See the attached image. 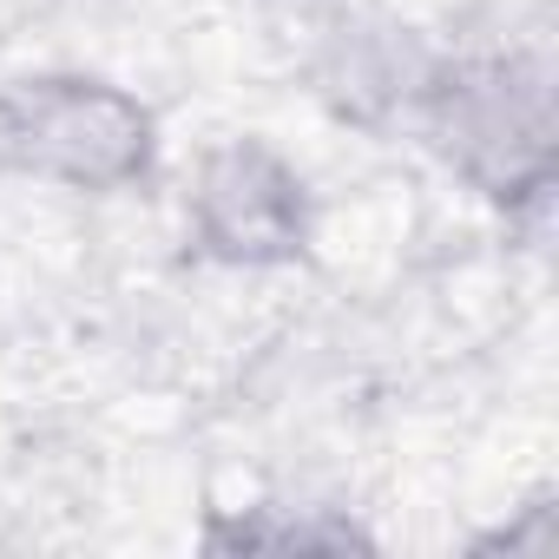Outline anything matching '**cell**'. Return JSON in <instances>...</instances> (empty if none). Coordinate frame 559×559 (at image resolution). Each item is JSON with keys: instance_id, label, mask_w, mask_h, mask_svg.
<instances>
[{"instance_id": "obj_4", "label": "cell", "mask_w": 559, "mask_h": 559, "mask_svg": "<svg viewBox=\"0 0 559 559\" xmlns=\"http://www.w3.org/2000/svg\"><path fill=\"white\" fill-rule=\"evenodd\" d=\"M204 546H217V552H263V546H276V552H343V546H369V533L356 520L323 513V507H304V513L243 507V513H217L204 526Z\"/></svg>"}, {"instance_id": "obj_1", "label": "cell", "mask_w": 559, "mask_h": 559, "mask_svg": "<svg viewBox=\"0 0 559 559\" xmlns=\"http://www.w3.org/2000/svg\"><path fill=\"white\" fill-rule=\"evenodd\" d=\"M421 145L507 217L546 211L559 165V99L552 60L533 47L428 53L408 112Z\"/></svg>"}, {"instance_id": "obj_3", "label": "cell", "mask_w": 559, "mask_h": 559, "mask_svg": "<svg viewBox=\"0 0 559 559\" xmlns=\"http://www.w3.org/2000/svg\"><path fill=\"white\" fill-rule=\"evenodd\" d=\"M185 243L217 270H290L317 243V191L304 165L257 132L198 152L185 185Z\"/></svg>"}, {"instance_id": "obj_2", "label": "cell", "mask_w": 559, "mask_h": 559, "mask_svg": "<svg viewBox=\"0 0 559 559\" xmlns=\"http://www.w3.org/2000/svg\"><path fill=\"white\" fill-rule=\"evenodd\" d=\"M158 171L152 106L80 67L21 73L0 86V178H34L80 198L139 191Z\"/></svg>"}]
</instances>
